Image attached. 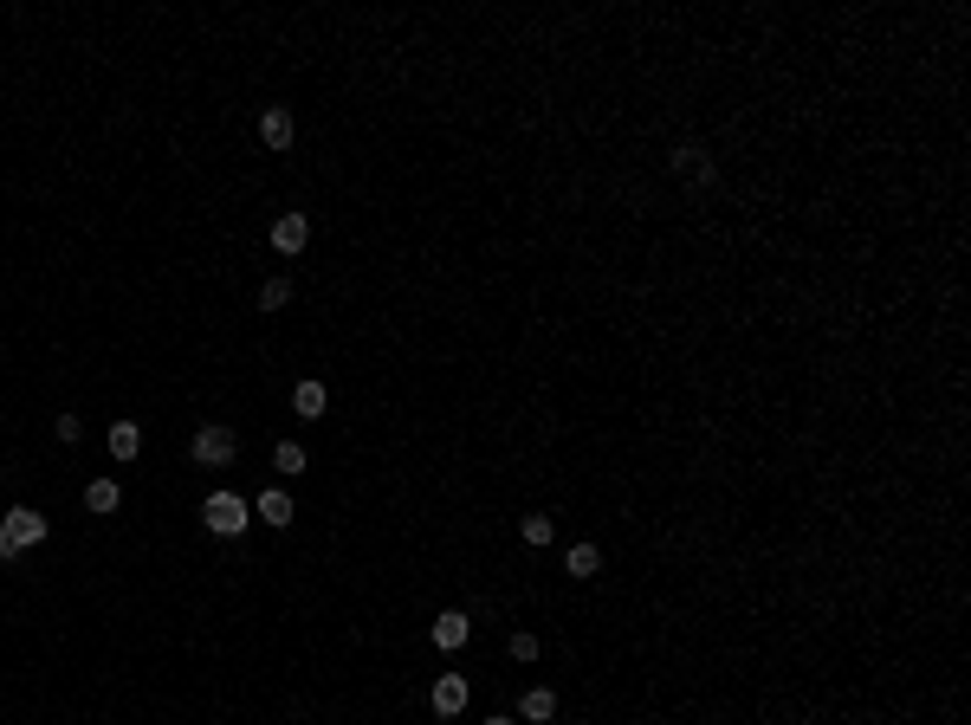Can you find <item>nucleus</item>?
Segmentation results:
<instances>
[{
	"instance_id": "f257e3e1",
	"label": "nucleus",
	"mask_w": 971,
	"mask_h": 725,
	"mask_svg": "<svg viewBox=\"0 0 971 725\" xmlns=\"http://www.w3.org/2000/svg\"><path fill=\"white\" fill-rule=\"evenodd\" d=\"M46 512H33V505H13L7 518H0V564H13L20 551H33V544H46Z\"/></svg>"
},
{
	"instance_id": "f03ea898",
	"label": "nucleus",
	"mask_w": 971,
	"mask_h": 725,
	"mask_svg": "<svg viewBox=\"0 0 971 725\" xmlns=\"http://www.w3.org/2000/svg\"><path fill=\"white\" fill-rule=\"evenodd\" d=\"M201 525H208L214 538H240V531L253 525V505H246L240 492H208V505H201Z\"/></svg>"
},
{
	"instance_id": "7ed1b4c3",
	"label": "nucleus",
	"mask_w": 971,
	"mask_h": 725,
	"mask_svg": "<svg viewBox=\"0 0 971 725\" xmlns=\"http://www.w3.org/2000/svg\"><path fill=\"white\" fill-rule=\"evenodd\" d=\"M234 454H240V441H234V428H221V421L195 428V441H188V460H195V467H234Z\"/></svg>"
},
{
	"instance_id": "20e7f679",
	"label": "nucleus",
	"mask_w": 971,
	"mask_h": 725,
	"mask_svg": "<svg viewBox=\"0 0 971 725\" xmlns=\"http://www.w3.org/2000/svg\"><path fill=\"white\" fill-rule=\"evenodd\" d=\"M467 674H441V680H434V693H428V706H434V713H441V719H460V713H467Z\"/></svg>"
},
{
	"instance_id": "39448f33",
	"label": "nucleus",
	"mask_w": 971,
	"mask_h": 725,
	"mask_svg": "<svg viewBox=\"0 0 971 725\" xmlns=\"http://www.w3.org/2000/svg\"><path fill=\"white\" fill-rule=\"evenodd\" d=\"M292 136H298V117L285 111V104H266V111H259V143L266 149H292Z\"/></svg>"
},
{
	"instance_id": "423d86ee",
	"label": "nucleus",
	"mask_w": 971,
	"mask_h": 725,
	"mask_svg": "<svg viewBox=\"0 0 971 725\" xmlns=\"http://www.w3.org/2000/svg\"><path fill=\"white\" fill-rule=\"evenodd\" d=\"M674 175H687V182L706 188V182H719V162L706 156L700 143H680V149H674Z\"/></svg>"
},
{
	"instance_id": "0eeeda50",
	"label": "nucleus",
	"mask_w": 971,
	"mask_h": 725,
	"mask_svg": "<svg viewBox=\"0 0 971 725\" xmlns=\"http://www.w3.org/2000/svg\"><path fill=\"white\" fill-rule=\"evenodd\" d=\"M428 635H434V648H447V654H454V648H467V635H473L467 609H441V615H434V628H428Z\"/></svg>"
},
{
	"instance_id": "6e6552de",
	"label": "nucleus",
	"mask_w": 971,
	"mask_h": 725,
	"mask_svg": "<svg viewBox=\"0 0 971 725\" xmlns=\"http://www.w3.org/2000/svg\"><path fill=\"white\" fill-rule=\"evenodd\" d=\"M292 512H298V505H292V492H285V486H266V492H259V505H253V518H259V525H272V531L292 525Z\"/></svg>"
},
{
	"instance_id": "1a4fd4ad",
	"label": "nucleus",
	"mask_w": 971,
	"mask_h": 725,
	"mask_svg": "<svg viewBox=\"0 0 971 725\" xmlns=\"http://www.w3.org/2000/svg\"><path fill=\"white\" fill-rule=\"evenodd\" d=\"M272 246H279L285 259L305 253V246H311V221H305V214H279V221H272Z\"/></svg>"
},
{
	"instance_id": "9d476101",
	"label": "nucleus",
	"mask_w": 971,
	"mask_h": 725,
	"mask_svg": "<svg viewBox=\"0 0 971 725\" xmlns=\"http://www.w3.org/2000/svg\"><path fill=\"white\" fill-rule=\"evenodd\" d=\"M324 408H331V395H324V382H311V376H305V382L292 389V415H298V421H318Z\"/></svg>"
},
{
	"instance_id": "9b49d317",
	"label": "nucleus",
	"mask_w": 971,
	"mask_h": 725,
	"mask_svg": "<svg viewBox=\"0 0 971 725\" xmlns=\"http://www.w3.org/2000/svg\"><path fill=\"white\" fill-rule=\"evenodd\" d=\"M518 719H525V725H551L557 719V693L551 687H531L525 700H518Z\"/></svg>"
},
{
	"instance_id": "f8f14e48",
	"label": "nucleus",
	"mask_w": 971,
	"mask_h": 725,
	"mask_svg": "<svg viewBox=\"0 0 971 725\" xmlns=\"http://www.w3.org/2000/svg\"><path fill=\"white\" fill-rule=\"evenodd\" d=\"M104 441H111L117 460H136V454H143V428H136V421H111V434H104Z\"/></svg>"
},
{
	"instance_id": "ddd939ff",
	"label": "nucleus",
	"mask_w": 971,
	"mask_h": 725,
	"mask_svg": "<svg viewBox=\"0 0 971 725\" xmlns=\"http://www.w3.org/2000/svg\"><path fill=\"white\" fill-rule=\"evenodd\" d=\"M564 570H570V577H577V583H590V577H596V570H603V551H596V544H570V557H564Z\"/></svg>"
},
{
	"instance_id": "4468645a",
	"label": "nucleus",
	"mask_w": 971,
	"mask_h": 725,
	"mask_svg": "<svg viewBox=\"0 0 971 725\" xmlns=\"http://www.w3.org/2000/svg\"><path fill=\"white\" fill-rule=\"evenodd\" d=\"M272 467H279L285 480H298V473H311V460H305V447H298V441H279V447H272Z\"/></svg>"
},
{
	"instance_id": "2eb2a0df",
	"label": "nucleus",
	"mask_w": 971,
	"mask_h": 725,
	"mask_svg": "<svg viewBox=\"0 0 971 725\" xmlns=\"http://www.w3.org/2000/svg\"><path fill=\"white\" fill-rule=\"evenodd\" d=\"M85 505H91L98 518L117 512V505H123V486H117V480H91V486H85Z\"/></svg>"
},
{
	"instance_id": "dca6fc26",
	"label": "nucleus",
	"mask_w": 971,
	"mask_h": 725,
	"mask_svg": "<svg viewBox=\"0 0 971 725\" xmlns=\"http://www.w3.org/2000/svg\"><path fill=\"white\" fill-rule=\"evenodd\" d=\"M518 538H525L531 551H544V544L557 538V525H551V518H544V512H531V518H518Z\"/></svg>"
},
{
	"instance_id": "f3484780",
	"label": "nucleus",
	"mask_w": 971,
	"mask_h": 725,
	"mask_svg": "<svg viewBox=\"0 0 971 725\" xmlns=\"http://www.w3.org/2000/svg\"><path fill=\"white\" fill-rule=\"evenodd\" d=\"M292 305V279H266L259 285V311H285Z\"/></svg>"
},
{
	"instance_id": "a211bd4d",
	"label": "nucleus",
	"mask_w": 971,
	"mask_h": 725,
	"mask_svg": "<svg viewBox=\"0 0 971 725\" xmlns=\"http://www.w3.org/2000/svg\"><path fill=\"white\" fill-rule=\"evenodd\" d=\"M505 654H512L518 667H531V661H538V635H531V628H518V635L505 641Z\"/></svg>"
},
{
	"instance_id": "6ab92c4d",
	"label": "nucleus",
	"mask_w": 971,
	"mask_h": 725,
	"mask_svg": "<svg viewBox=\"0 0 971 725\" xmlns=\"http://www.w3.org/2000/svg\"><path fill=\"white\" fill-rule=\"evenodd\" d=\"M486 725H518V719H512V713H492V719H486Z\"/></svg>"
}]
</instances>
